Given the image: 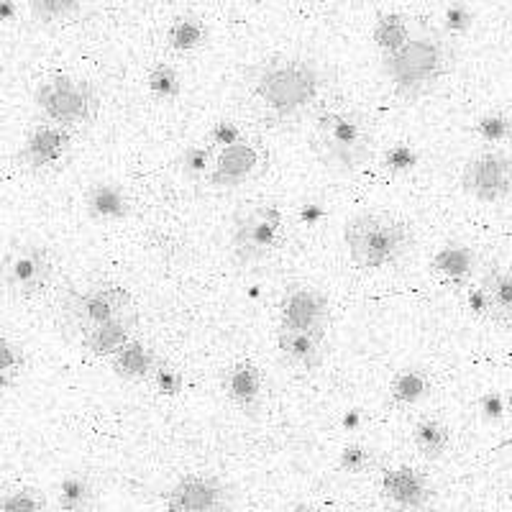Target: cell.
<instances>
[{"label": "cell", "mask_w": 512, "mask_h": 512, "mask_svg": "<svg viewBox=\"0 0 512 512\" xmlns=\"http://www.w3.org/2000/svg\"><path fill=\"white\" fill-rule=\"evenodd\" d=\"M456 52L448 34L413 29L397 52L384 54L382 72L402 100H420L454 70Z\"/></svg>", "instance_id": "obj_1"}, {"label": "cell", "mask_w": 512, "mask_h": 512, "mask_svg": "<svg viewBox=\"0 0 512 512\" xmlns=\"http://www.w3.org/2000/svg\"><path fill=\"white\" fill-rule=\"evenodd\" d=\"M254 98L280 121L305 116L320 98L326 75L313 59L272 57L251 70Z\"/></svg>", "instance_id": "obj_2"}, {"label": "cell", "mask_w": 512, "mask_h": 512, "mask_svg": "<svg viewBox=\"0 0 512 512\" xmlns=\"http://www.w3.org/2000/svg\"><path fill=\"white\" fill-rule=\"evenodd\" d=\"M349 259L359 269H384L413 249V228L384 213H356L344 228Z\"/></svg>", "instance_id": "obj_3"}, {"label": "cell", "mask_w": 512, "mask_h": 512, "mask_svg": "<svg viewBox=\"0 0 512 512\" xmlns=\"http://www.w3.org/2000/svg\"><path fill=\"white\" fill-rule=\"evenodd\" d=\"M313 146L318 157L338 172H359L372 159L367 126L349 111H326L315 121Z\"/></svg>", "instance_id": "obj_4"}, {"label": "cell", "mask_w": 512, "mask_h": 512, "mask_svg": "<svg viewBox=\"0 0 512 512\" xmlns=\"http://www.w3.org/2000/svg\"><path fill=\"white\" fill-rule=\"evenodd\" d=\"M34 103L49 121L64 128L88 126L100 113L98 88L72 75L47 77L34 90Z\"/></svg>", "instance_id": "obj_5"}, {"label": "cell", "mask_w": 512, "mask_h": 512, "mask_svg": "<svg viewBox=\"0 0 512 512\" xmlns=\"http://www.w3.org/2000/svg\"><path fill=\"white\" fill-rule=\"evenodd\" d=\"M285 241V213L272 203L249 205L233 218L231 246L241 264L267 259Z\"/></svg>", "instance_id": "obj_6"}, {"label": "cell", "mask_w": 512, "mask_h": 512, "mask_svg": "<svg viewBox=\"0 0 512 512\" xmlns=\"http://www.w3.org/2000/svg\"><path fill=\"white\" fill-rule=\"evenodd\" d=\"M54 259L47 246L18 244L0 259V290L13 297H34L47 290Z\"/></svg>", "instance_id": "obj_7"}, {"label": "cell", "mask_w": 512, "mask_h": 512, "mask_svg": "<svg viewBox=\"0 0 512 512\" xmlns=\"http://www.w3.org/2000/svg\"><path fill=\"white\" fill-rule=\"evenodd\" d=\"M128 310H134V297H131L128 287L118 285V282H103V285L72 295L70 303H67V318L77 331L88 333L90 328L118 318Z\"/></svg>", "instance_id": "obj_8"}, {"label": "cell", "mask_w": 512, "mask_h": 512, "mask_svg": "<svg viewBox=\"0 0 512 512\" xmlns=\"http://www.w3.org/2000/svg\"><path fill=\"white\" fill-rule=\"evenodd\" d=\"M233 492L216 474H185L164 495L167 512H231Z\"/></svg>", "instance_id": "obj_9"}, {"label": "cell", "mask_w": 512, "mask_h": 512, "mask_svg": "<svg viewBox=\"0 0 512 512\" xmlns=\"http://www.w3.org/2000/svg\"><path fill=\"white\" fill-rule=\"evenodd\" d=\"M512 164L502 152H484L469 159L461 172V187L479 203H500L510 195Z\"/></svg>", "instance_id": "obj_10"}, {"label": "cell", "mask_w": 512, "mask_h": 512, "mask_svg": "<svg viewBox=\"0 0 512 512\" xmlns=\"http://www.w3.org/2000/svg\"><path fill=\"white\" fill-rule=\"evenodd\" d=\"M379 492H382L387 507H392L395 512H423L431 507L433 497H436L431 479L408 464L384 469L382 479H379Z\"/></svg>", "instance_id": "obj_11"}, {"label": "cell", "mask_w": 512, "mask_h": 512, "mask_svg": "<svg viewBox=\"0 0 512 512\" xmlns=\"http://www.w3.org/2000/svg\"><path fill=\"white\" fill-rule=\"evenodd\" d=\"M280 326L292 331L326 333L331 320V303L326 292L310 285H292L282 295L280 303Z\"/></svg>", "instance_id": "obj_12"}, {"label": "cell", "mask_w": 512, "mask_h": 512, "mask_svg": "<svg viewBox=\"0 0 512 512\" xmlns=\"http://www.w3.org/2000/svg\"><path fill=\"white\" fill-rule=\"evenodd\" d=\"M72 149V136L64 126L57 123H39V126L29 128L24 146L18 152L21 164H26L34 172H47V169L59 167L67 159Z\"/></svg>", "instance_id": "obj_13"}, {"label": "cell", "mask_w": 512, "mask_h": 512, "mask_svg": "<svg viewBox=\"0 0 512 512\" xmlns=\"http://www.w3.org/2000/svg\"><path fill=\"white\" fill-rule=\"evenodd\" d=\"M262 154L251 141L241 139L231 146L218 149L213 157V167L208 172V182L213 187H239L259 172Z\"/></svg>", "instance_id": "obj_14"}, {"label": "cell", "mask_w": 512, "mask_h": 512, "mask_svg": "<svg viewBox=\"0 0 512 512\" xmlns=\"http://www.w3.org/2000/svg\"><path fill=\"white\" fill-rule=\"evenodd\" d=\"M82 205L90 221L95 223H121L131 216V198L121 185L108 180H98L85 190Z\"/></svg>", "instance_id": "obj_15"}, {"label": "cell", "mask_w": 512, "mask_h": 512, "mask_svg": "<svg viewBox=\"0 0 512 512\" xmlns=\"http://www.w3.org/2000/svg\"><path fill=\"white\" fill-rule=\"evenodd\" d=\"M223 392L244 413H254L262 405L264 374L251 361H236L223 377Z\"/></svg>", "instance_id": "obj_16"}, {"label": "cell", "mask_w": 512, "mask_h": 512, "mask_svg": "<svg viewBox=\"0 0 512 512\" xmlns=\"http://www.w3.org/2000/svg\"><path fill=\"white\" fill-rule=\"evenodd\" d=\"M326 333H310V331H292V328H282L277 331V346H280L282 356L290 361L292 367L313 372L323 364V354H326Z\"/></svg>", "instance_id": "obj_17"}, {"label": "cell", "mask_w": 512, "mask_h": 512, "mask_svg": "<svg viewBox=\"0 0 512 512\" xmlns=\"http://www.w3.org/2000/svg\"><path fill=\"white\" fill-rule=\"evenodd\" d=\"M134 333H136V313L134 310H128V313L105 320V323H100V326L90 328L88 333H82V346H85L93 356L103 359V356H111L113 351L121 349L128 338H134Z\"/></svg>", "instance_id": "obj_18"}, {"label": "cell", "mask_w": 512, "mask_h": 512, "mask_svg": "<svg viewBox=\"0 0 512 512\" xmlns=\"http://www.w3.org/2000/svg\"><path fill=\"white\" fill-rule=\"evenodd\" d=\"M157 354L146 341L141 338H128L126 344L111 354L113 374L123 382H144L152 377L154 367H157Z\"/></svg>", "instance_id": "obj_19"}, {"label": "cell", "mask_w": 512, "mask_h": 512, "mask_svg": "<svg viewBox=\"0 0 512 512\" xmlns=\"http://www.w3.org/2000/svg\"><path fill=\"white\" fill-rule=\"evenodd\" d=\"M433 272L441 274L443 280L456 282V285H464L477 274L479 256L472 246L466 244H446L433 254Z\"/></svg>", "instance_id": "obj_20"}, {"label": "cell", "mask_w": 512, "mask_h": 512, "mask_svg": "<svg viewBox=\"0 0 512 512\" xmlns=\"http://www.w3.org/2000/svg\"><path fill=\"white\" fill-rule=\"evenodd\" d=\"M95 482L82 472H72L59 482L57 505L62 512H90L95 507Z\"/></svg>", "instance_id": "obj_21"}, {"label": "cell", "mask_w": 512, "mask_h": 512, "mask_svg": "<svg viewBox=\"0 0 512 512\" xmlns=\"http://www.w3.org/2000/svg\"><path fill=\"white\" fill-rule=\"evenodd\" d=\"M431 395V377L423 369H402L390 384V397L397 408H413Z\"/></svg>", "instance_id": "obj_22"}, {"label": "cell", "mask_w": 512, "mask_h": 512, "mask_svg": "<svg viewBox=\"0 0 512 512\" xmlns=\"http://www.w3.org/2000/svg\"><path fill=\"white\" fill-rule=\"evenodd\" d=\"M413 443L418 454L428 461L441 459L451 446V431L448 425L438 418H423L413 428Z\"/></svg>", "instance_id": "obj_23"}, {"label": "cell", "mask_w": 512, "mask_h": 512, "mask_svg": "<svg viewBox=\"0 0 512 512\" xmlns=\"http://www.w3.org/2000/svg\"><path fill=\"white\" fill-rule=\"evenodd\" d=\"M410 31H413V24L402 13H382L372 29L374 47L382 52V57L384 54L397 52L408 41Z\"/></svg>", "instance_id": "obj_24"}, {"label": "cell", "mask_w": 512, "mask_h": 512, "mask_svg": "<svg viewBox=\"0 0 512 512\" xmlns=\"http://www.w3.org/2000/svg\"><path fill=\"white\" fill-rule=\"evenodd\" d=\"M479 285L484 287V292L492 300V310H495V318L507 323L512 315V285H510V272L497 264L487 267L482 272V280Z\"/></svg>", "instance_id": "obj_25"}, {"label": "cell", "mask_w": 512, "mask_h": 512, "mask_svg": "<svg viewBox=\"0 0 512 512\" xmlns=\"http://www.w3.org/2000/svg\"><path fill=\"white\" fill-rule=\"evenodd\" d=\"M205 39H208V29H205V24L198 16H190V13L175 18L167 29V44L182 54L200 49Z\"/></svg>", "instance_id": "obj_26"}, {"label": "cell", "mask_w": 512, "mask_h": 512, "mask_svg": "<svg viewBox=\"0 0 512 512\" xmlns=\"http://www.w3.org/2000/svg\"><path fill=\"white\" fill-rule=\"evenodd\" d=\"M146 88L157 100H177L182 93L180 70L167 62L154 64L149 75H146Z\"/></svg>", "instance_id": "obj_27"}, {"label": "cell", "mask_w": 512, "mask_h": 512, "mask_svg": "<svg viewBox=\"0 0 512 512\" xmlns=\"http://www.w3.org/2000/svg\"><path fill=\"white\" fill-rule=\"evenodd\" d=\"M47 495L36 487H13L0 495V512H47Z\"/></svg>", "instance_id": "obj_28"}, {"label": "cell", "mask_w": 512, "mask_h": 512, "mask_svg": "<svg viewBox=\"0 0 512 512\" xmlns=\"http://www.w3.org/2000/svg\"><path fill=\"white\" fill-rule=\"evenodd\" d=\"M374 464H377V454L364 443H346L338 454V469L344 474H354V477L372 472Z\"/></svg>", "instance_id": "obj_29"}, {"label": "cell", "mask_w": 512, "mask_h": 512, "mask_svg": "<svg viewBox=\"0 0 512 512\" xmlns=\"http://www.w3.org/2000/svg\"><path fill=\"white\" fill-rule=\"evenodd\" d=\"M213 157H216L213 146H187L180 157L182 175L190 177V180H203L213 167Z\"/></svg>", "instance_id": "obj_30"}, {"label": "cell", "mask_w": 512, "mask_h": 512, "mask_svg": "<svg viewBox=\"0 0 512 512\" xmlns=\"http://www.w3.org/2000/svg\"><path fill=\"white\" fill-rule=\"evenodd\" d=\"M31 3V16L39 24H54L62 18L72 16L85 0H29Z\"/></svg>", "instance_id": "obj_31"}, {"label": "cell", "mask_w": 512, "mask_h": 512, "mask_svg": "<svg viewBox=\"0 0 512 512\" xmlns=\"http://www.w3.org/2000/svg\"><path fill=\"white\" fill-rule=\"evenodd\" d=\"M152 382L162 397H180L185 392V374L175 364H167V361H157Z\"/></svg>", "instance_id": "obj_32"}, {"label": "cell", "mask_w": 512, "mask_h": 512, "mask_svg": "<svg viewBox=\"0 0 512 512\" xmlns=\"http://www.w3.org/2000/svg\"><path fill=\"white\" fill-rule=\"evenodd\" d=\"M418 162H420L418 152H415L410 144H395L387 149V154H384V169H387L390 175H397V177L415 172Z\"/></svg>", "instance_id": "obj_33"}, {"label": "cell", "mask_w": 512, "mask_h": 512, "mask_svg": "<svg viewBox=\"0 0 512 512\" xmlns=\"http://www.w3.org/2000/svg\"><path fill=\"white\" fill-rule=\"evenodd\" d=\"M477 134L482 136L487 144H502L510 136V118L502 111L484 113L477 121Z\"/></svg>", "instance_id": "obj_34"}, {"label": "cell", "mask_w": 512, "mask_h": 512, "mask_svg": "<svg viewBox=\"0 0 512 512\" xmlns=\"http://www.w3.org/2000/svg\"><path fill=\"white\" fill-rule=\"evenodd\" d=\"M474 13L472 8L464 6V3H451L443 13V34L448 36H461L472 29Z\"/></svg>", "instance_id": "obj_35"}, {"label": "cell", "mask_w": 512, "mask_h": 512, "mask_svg": "<svg viewBox=\"0 0 512 512\" xmlns=\"http://www.w3.org/2000/svg\"><path fill=\"white\" fill-rule=\"evenodd\" d=\"M241 139H244V134H241L239 123L231 121V118H221L216 126L210 128V144L218 146V149L236 144V141H241Z\"/></svg>", "instance_id": "obj_36"}, {"label": "cell", "mask_w": 512, "mask_h": 512, "mask_svg": "<svg viewBox=\"0 0 512 512\" xmlns=\"http://www.w3.org/2000/svg\"><path fill=\"white\" fill-rule=\"evenodd\" d=\"M479 413L487 423H500L507 413V400L502 392H484L479 397Z\"/></svg>", "instance_id": "obj_37"}, {"label": "cell", "mask_w": 512, "mask_h": 512, "mask_svg": "<svg viewBox=\"0 0 512 512\" xmlns=\"http://www.w3.org/2000/svg\"><path fill=\"white\" fill-rule=\"evenodd\" d=\"M21 367H24V351L18 349L11 338L0 336V372L16 377Z\"/></svg>", "instance_id": "obj_38"}, {"label": "cell", "mask_w": 512, "mask_h": 512, "mask_svg": "<svg viewBox=\"0 0 512 512\" xmlns=\"http://www.w3.org/2000/svg\"><path fill=\"white\" fill-rule=\"evenodd\" d=\"M466 303H469V310H472L477 318H495V310H492V300H489V295L484 292L482 285H477V287H472V290H469Z\"/></svg>", "instance_id": "obj_39"}, {"label": "cell", "mask_w": 512, "mask_h": 512, "mask_svg": "<svg viewBox=\"0 0 512 512\" xmlns=\"http://www.w3.org/2000/svg\"><path fill=\"white\" fill-rule=\"evenodd\" d=\"M13 16H16L13 0H0V21H11Z\"/></svg>", "instance_id": "obj_40"}, {"label": "cell", "mask_w": 512, "mask_h": 512, "mask_svg": "<svg viewBox=\"0 0 512 512\" xmlns=\"http://www.w3.org/2000/svg\"><path fill=\"white\" fill-rule=\"evenodd\" d=\"M13 374H6V372H0V392L8 390V387H13Z\"/></svg>", "instance_id": "obj_41"}, {"label": "cell", "mask_w": 512, "mask_h": 512, "mask_svg": "<svg viewBox=\"0 0 512 512\" xmlns=\"http://www.w3.org/2000/svg\"><path fill=\"white\" fill-rule=\"evenodd\" d=\"M290 512H318V510H315V507H310V505H295Z\"/></svg>", "instance_id": "obj_42"}]
</instances>
